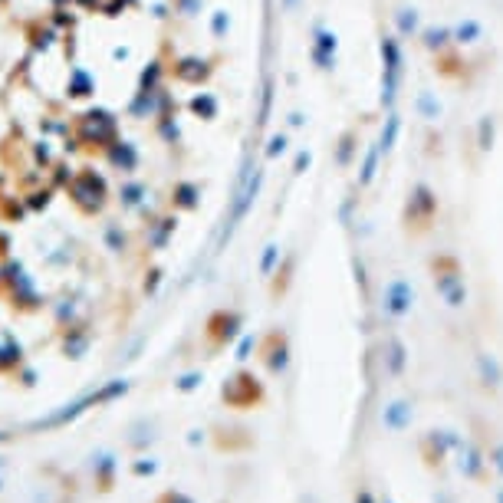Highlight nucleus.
Segmentation results:
<instances>
[{"label": "nucleus", "instance_id": "nucleus-1", "mask_svg": "<svg viewBox=\"0 0 503 503\" xmlns=\"http://www.w3.org/2000/svg\"><path fill=\"white\" fill-rule=\"evenodd\" d=\"M381 53L389 57V83H385V99L391 102V95H395V83H398V47L389 40V43L381 47Z\"/></svg>", "mask_w": 503, "mask_h": 503}, {"label": "nucleus", "instance_id": "nucleus-2", "mask_svg": "<svg viewBox=\"0 0 503 503\" xmlns=\"http://www.w3.org/2000/svg\"><path fill=\"white\" fill-rule=\"evenodd\" d=\"M477 33H480V27H477V23H467V27L457 30V37H461V40H464V37H477Z\"/></svg>", "mask_w": 503, "mask_h": 503}, {"label": "nucleus", "instance_id": "nucleus-3", "mask_svg": "<svg viewBox=\"0 0 503 503\" xmlns=\"http://www.w3.org/2000/svg\"><path fill=\"white\" fill-rule=\"evenodd\" d=\"M444 30H431V33H427V43H431V47H434V43H444Z\"/></svg>", "mask_w": 503, "mask_h": 503}]
</instances>
